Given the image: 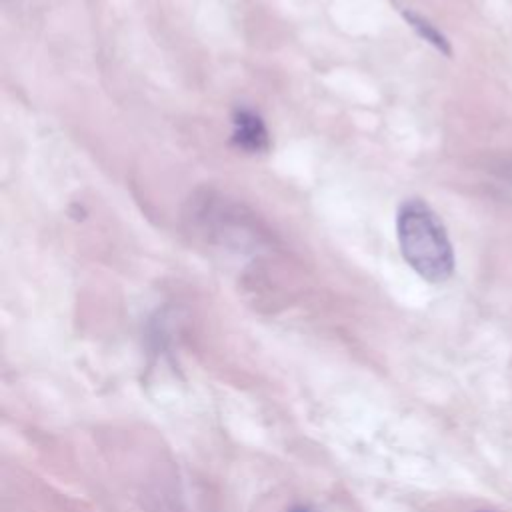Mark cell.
Masks as SVG:
<instances>
[{
	"mask_svg": "<svg viewBox=\"0 0 512 512\" xmlns=\"http://www.w3.org/2000/svg\"><path fill=\"white\" fill-rule=\"evenodd\" d=\"M232 140L238 148L256 154L264 152L270 144L268 140V130L262 122V118L248 110V108H238L232 120Z\"/></svg>",
	"mask_w": 512,
	"mask_h": 512,
	"instance_id": "7a4b0ae2",
	"label": "cell"
},
{
	"mask_svg": "<svg viewBox=\"0 0 512 512\" xmlns=\"http://www.w3.org/2000/svg\"><path fill=\"white\" fill-rule=\"evenodd\" d=\"M480 512H488V510H480Z\"/></svg>",
	"mask_w": 512,
	"mask_h": 512,
	"instance_id": "5b68a950",
	"label": "cell"
},
{
	"mask_svg": "<svg viewBox=\"0 0 512 512\" xmlns=\"http://www.w3.org/2000/svg\"><path fill=\"white\" fill-rule=\"evenodd\" d=\"M404 16H406L408 24L416 30V34H418L420 38H424L428 44H432L438 52L450 56V52H452V50H450V44H448L446 36H444L434 24H430L426 18H422V16H418V14H414V12H406Z\"/></svg>",
	"mask_w": 512,
	"mask_h": 512,
	"instance_id": "3957f363",
	"label": "cell"
},
{
	"mask_svg": "<svg viewBox=\"0 0 512 512\" xmlns=\"http://www.w3.org/2000/svg\"><path fill=\"white\" fill-rule=\"evenodd\" d=\"M292 512H310V510L308 508H294Z\"/></svg>",
	"mask_w": 512,
	"mask_h": 512,
	"instance_id": "277c9868",
	"label": "cell"
},
{
	"mask_svg": "<svg viewBox=\"0 0 512 512\" xmlns=\"http://www.w3.org/2000/svg\"><path fill=\"white\" fill-rule=\"evenodd\" d=\"M398 246L406 264L426 282L438 284L454 272V250L436 212L420 198H410L396 216Z\"/></svg>",
	"mask_w": 512,
	"mask_h": 512,
	"instance_id": "6da1fadb",
	"label": "cell"
}]
</instances>
